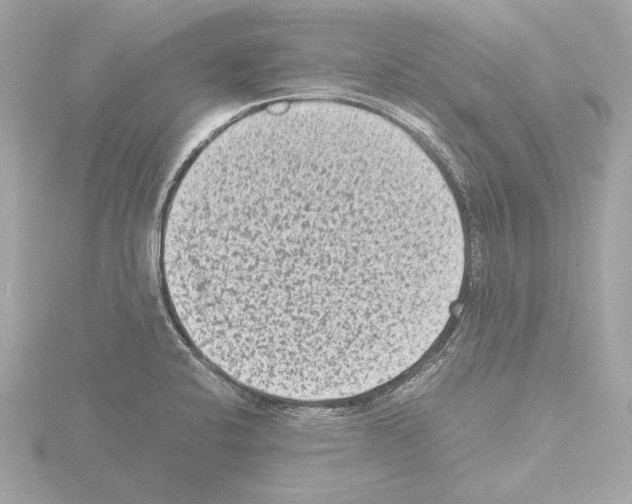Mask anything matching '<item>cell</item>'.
I'll use <instances>...</instances> for the list:
<instances>
[{"instance_id":"6da1fadb","label":"cell","mask_w":632,"mask_h":504,"mask_svg":"<svg viewBox=\"0 0 632 504\" xmlns=\"http://www.w3.org/2000/svg\"><path fill=\"white\" fill-rule=\"evenodd\" d=\"M404 188L377 160L324 144L256 154L192 183L173 263L216 355L313 374L392 343L411 285Z\"/></svg>"}]
</instances>
